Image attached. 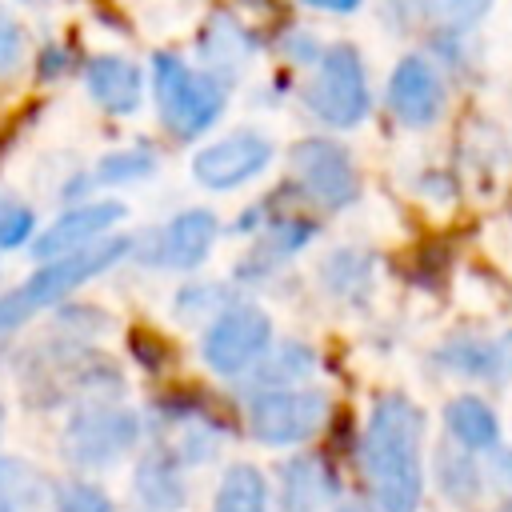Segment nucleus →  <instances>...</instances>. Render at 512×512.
<instances>
[{"label":"nucleus","instance_id":"obj_4","mask_svg":"<svg viewBox=\"0 0 512 512\" xmlns=\"http://www.w3.org/2000/svg\"><path fill=\"white\" fill-rule=\"evenodd\" d=\"M372 96H368V76L352 44H332L320 56V72L308 84V108L332 128H352L364 120Z\"/></svg>","mask_w":512,"mask_h":512},{"label":"nucleus","instance_id":"obj_17","mask_svg":"<svg viewBox=\"0 0 512 512\" xmlns=\"http://www.w3.org/2000/svg\"><path fill=\"white\" fill-rule=\"evenodd\" d=\"M444 420H448V432L464 444V448H492L496 440H500V424H496V416H492V408L480 400V396H456L452 404H448V412H444Z\"/></svg>","mask_w":512,"mask_h":512},{"label":"nucleus","instance_id":"obj_30","mask_svg":"<svg viewBox=\"0 0 512 512\" xmlns=\"http://www.w3.org/2000/svg\"><path fill=\"white\" fill-rule=\"evenodd\" d=\"M0 512H12V500H8V492L0 488Z\"/></svg>","mask_w":512,"mask_h":512},{"label":"nucleus","instance_id":"obj_8","mask_svg":"<svg viewBox=\"0 0 512 512\" xmlns=\"http://www.w3.org/2000/svg\"><path fill=\"white\" fill-rule=\"evenodd\" d=\"M272 160V144L256 132H232L216 144H208L196 160H192V172L204 188H236L244 180H252L256 172H264V164Z\"/></svg>","mask_w":512,"mask_h":512},{"label":"nucleus","instance_id":"obj_13","mask_svg":"<svg viewBox=\"0 0 512 512\" xmlns=\"http://www.w3.org/2000/svg\"><path fill=\"white\" fill-rule=\"evenodd\" d=\"M440 360L464 376L504 380L512 372V332H504L500 340H452L440 352Z\"/></svg>","mask_w":512,"mask_h":512},{"label":"nucleus","instance_id":"obj_22","mask_svg":"<svg viewBox=\"0 0 512 512\" xmlns=\"http://www.w3.org/2000/svg\"><path fill=\"white\" fill-rule=\"evenodd\" d=\"M312 368H316V356H312L304 344H284V348H276L264 364L256 360V376H252V380H260V388L268 392V388H288V384L304 380Z\"/></svg>","mask_w":512,"mask_h":512},{"label":"nucleus","instance_id":"obj_31","mask_svg":"<svg viewBox=\"0 0 512 512\" xmlns=\"http://www.w3.org/2000/svg\"><path fill=\"white\" fill-rule=\"evenodd\" d=\"M504 472H508V476H512V452H508V456H504Z\"/></svg>","mask_w":512,"mask_h":512},{"label":"nucleus","instance_id":"obj_27","mask_svg":"<svg viewBox=\"0 0 512 512\" xmlns=\"http://www.w3.org/2000/svg\"><path fill=\"white\" fill-rule=\"evenodd\" d=\"M20 56H24V32L16 20L0 12V76H8L20 64Z\"/></svg>","mask_w":512,"mask_h":512},{"label":"nucleus","instance_id":"obj_9","mask_svg":"<svg viewBox=\"0 0 512 512\" xmlns=\"http://www.w3.org/2000/svg\"><path fill=\"white\" fill-rule=\"evenodd\" d=\"M140 424L132 412L124 408H88L72 420L68 428V456L76 464H108L116 460L124 448H132Z\"/></svg>","mask_w":512,"mask_h":512},{"label":"nucleus","instance_id":"obj_10","mask_svg":"<svg viewBox=\"0 0 512 512\" xmlns=\"http://www.w3.org/2000/svg\"><path fill=\"white\" fill-rule=\"evenodd\" d=\"M388 108L408 128H428L444 108V84L420 56H404L388 76Z\"/></svg>","mask_w":512,"mask_h":512},{"label":"nucleus","instance_id":"obj_24","mask_svg":"<svg viewBox=\"0 0 512 512\" xmlns=\"http://www.w3.org/2000/svg\"><path fill=\"white\" fill-rule=\"evenodd\" d=\"M488 8H492V0H428V12H432L440 24H448V28H468V24H476Z\"/></svg>","mask_w":512,"mask_h":512},{"label":"nucleus","instance_id":"obj_15","mask_svg":"<svg viewBox=\"0 0 512 512\" xmlns=\"http://www.w3.org/2000/svg\"><path fill=\"white\" fill-rule=\"evenodd\" d=\"M280 480H284V512H320L324 500L336 492L332 476L312 456L288 460L284 472H280Z\"/></svg>","mask_w":512,"mask_h":512},{"label":"nucleus","instance_id":"obj_29","mask_svg":"<svg viewBox=\"0 0 512 512\" xmlns=\"http://www.w3.org/2000/svg\"><path fill=\"white\" fill-rule=\"evenodd\" d=\"M304 4L324 8V12H352V8H360V0H304Z\"/></svg>","mask_w":512,"mask_h":512},{"label":"nucleus","instance_id":"obj_16","mask_svg":"<svg viewBox=\"0 0 512 512\" xmlns=\"http://www.w3.org/2000/svg\"><path fill=\"white\" fill-rule=\"evenodd\" d=\"M200 52H204V60H208L216 72H224V68H228V76H236V72L244 68L248 52H252V36H248V32H244L228 12H216V16L204 24Z\"/></svg>","mask_w":512,"mask_h":512},{"label":"nucleus","instance_id":"obj_14","mask_svg":"<svg viewBox=\"0 0 512 512\" xmlns=\"http://www.w3.org/2000/svg\"><path fill=\"white\" fill-rule=\"evenodd\" d=\"M88 92L108 112H132L140 104V72L120 56H96L88 64Z\"/></svg>","mask_w":512,"mask_h":512},{"label":"nucleus","instance_id":"obj_7","mask_svg":"<svg viewBox=\"0 0 512 512\" xmlns=\"http://www.w3.org/2000/svg\"><path fill=\"white\" fill-rule=\"evenodd\" d=\"M272 340V320L260 308H228L204 336V364L220 376H236L264 356Z\"/></svg>","mask_w":512,"mask_h":512},{"label":"nucleus","instance_id":"obj_32","mask_svg":"<svg viewBox=\"0 0 512 512\" xmlns=\"http://www.w3.org/2000/svg\"><path fill=\"white\" fill-rule=\"evenodd\" d=\"M340 512H368V508H360V504H348V508H340Z\"/></svg>","mask_w":512,"mask_h":512},{"label":"nucleus","instance_id":"obj_28","mask_svg":"<svg viewBox=\"0 0 512 512\" xmlns=\"http://www.w3.org/2000/svg\"><path fill=\"white\" fill-rule=\"evenodd\" d=\"M148 168H152L148 152H128V156H108V164L100 168V176L104 180H124V176H140Z\"/></svg>","mask_w":512,"mask_h":512},{"label":"nucleus","instance_id":"obj_25","mask_svg":"<svg viewBox=\"0 0 512 512\" xmlns=\"http://www.w3.org/2000/svg\"><path fill=\"white\" fill-rule=\"evenodd\" d=\"M32 232V212L24 204H0V248L24 244Z\"/></svg>","mask_w":512,"mask_h":512},{"label":"nucleus","instance_id":"obj_12","mask_svg":"<svg viewBox=\"0 0 512 512\" xmlns=\"http://www.w3.org/2000/svg\"><path fill=\"white\" fill-rule=\"evenodd\" d=\"M212 240H216V216L208 208H188V212H180L156 236L152 260L156 264H168V268H196L208 256Z\"/></svg>","mask_w":512,"mask_h":512},{"label":"nucleus","instance_id":"obj_33","mask_svg":"<svg viewBox=\"0 0 512 512\" xmlns=\"http://www.w3.org/2000/svg\"><path fill=\"white\" fill-rule=\"evenodd\" d=\"M500 512H512V504H504V508H500Z\"/></svg>","mask_w":512,"mask_h":512},{"label":"nucleus","instance_id":"obj_23","mask_svg":"<svg viewBox=\"0 0 512 512\" xmlns=\"http://www.w3.org/2000/svg\"><path fill=\"white\" fill-rule=\"evenodd\" d=\"M440 484H444V492H448L452 500H472V496H476V484H480L476 464H472L468 456L444 448V452H440Z\"/></svg>","mask_w":512,"mask_h":512},{"label":"nucleus","instance_id":"obj_3","mask_svg":"<svg viewBox=\"0 0 512 512\" xmlns=\"http://www.w3.org/2000/svg\"><path fill=\"white\" fill-rule=\"evenodd\" d=\"M152 80H156L160 116L180 140H192L216 124V116L224 108V88L216 84V76L188 68L172 52H160L152 60Z\"/></svg>","mask_w":512,"mask_h":512},{"label":"nucleus","instance_id":"obj_5","mask_svg":"<svg viewBox=\"0 0 512 512\" xmlns=\"http://www.w3.org/2000/svg\"><path fill=\"white\" fill-rule=\"evenodd\" d=\"M324 412L328 396L316 388H268L248 404V424L264 444H296L324 424Z\"/></svg>","mask_w":512,"mask_h":512},{"label":"nucleus","instance_id":"obj_20","mask_svg":"<svg viewBox=\"0 0 512 512\" xmlns=\"http://www.w3.org/2000/svg\"><path fill=\"white\" fill-rule=\"evenodd\" d=\"M320 276H324V284H328L336 296H344V300L356 296V300H360V296L368 292V284H372V260H368L364 252L340 248V252H332V256L324 260Z\"/></svg>","mask_w":512,"mask_h":512},{"label":"nucleus","instance_id":"obj_18","mask_svg":"<svg viewBox=\"0 0 512 512\" xmlns=\"http://www.w3.org/2000/svg\"><path fill=\"white\" fill-rule=\"evenodd\" d=\"M216 512H268L264 476L252 464H232L216 488Z\"/></svg>","mask_w":512,"mask_h":512},{"label":"nucleus","instance_id":"obj_6","mask_svg":"<svg viewBox=\"0 0 512 512\" xmlns=\"http://www.w3.org/2000/svg\"><path fill=\"white\" fill-rule=\"evenodd\" d=\"M288 160H292V172H296L300 192L312 204H320V208H344V204H352V196H356V172H352L348 152L336 140H320V136L296 140L292 152H288Z\"/></svg>","mask_w":512,"mask_h":512},{"label":"nucleus","instance_id":"obj_1","mask_svg":"<svg viewBox=\"0 0 512 512\" xmlns=\"http://www.w3.org/2000/svg\"><path fill=\"white\" fill-rule=\"evenodd\" d=\"M420 428L424 416L404 396H380L364 428V472L384 512H416L420 504Z\"/></svg>","mask_w":512,"mask_h":512},{"label":"nucleus","instance_id":"obj_2","mask_svg":"<svg viewBox=\"0 0 512 512\" xmlns=\"http://www.w3.org/2000/svg\"><path fill=\"white\" fill-rule=\"evenodd\" d=\"M128 248H132L128 236H112V240H104V244H88V248H76V252H68V256L44 260L20 288H12L8 296H0V332L20 328V324L32 320L40 308L64 300L72 288H80L84 280H92V276H100L104 268H112Z\"/></svg>","mask_w":512,"mask_h":512},{"label":"nucleus","instance_id":"obj_19","mask_svg":"<svg viewBox=\"0 0 512 512\" xmlns=\"http://www.w3.org/2000/svg\"><path fill=\"white\" fill-rule=\"evenodd\" d=\"M312 240V224L308 220H276L272 228H268V236L252 248V264H244V272L252 276H260V272H268V268H276V264H284L296 248H304Z\"/></svg>","mask_w":512,"mask_h":512},{"label":"nucleus","instance_id":"obj_21","mask_svg":"<svg viewBox=\"0 0 512 512\" xmlns=\"http://www.w3.org/2000/svg\"><path fill=\"white\" fill-rule=\"evenodd\" d=\"M136 484H140V496H144L152 508L172 512V508L184 504V484H180V476H176V464L164 460V456H148V460L140 464V472H136Z\"/></svg>","mask_w":512,"mask_h":512},{"label":"nucleus","instance_id":"obj_11","mask_svg":"<svg viewBox=\"0 0 512 512\" xmlns=\"http://www.w3.org/2000/svg\"><path fill=\"white\" fill-rule=\"evenodd\" d=\"M116 220H124V204L120 200H96V204H84V208H72L64 212L56 224H48L36 244H32V256L36 260H56V256H68L76 248H88L100 232H108Z\"/></svg>","mask_w":512,"mask_h":512},{"label":"nucleus","instance_id":"obj_26","mask_svg":"<svg viewBox=\"0 0 512 512\" xmlns=\"http://www.w3.org/2000/svg\"><path fill=\"white\" fill-rule=\"evenodd\" d=\"M60 512H112L108 496L88 484H64L60 488Z\"/></svg>","mask_w":512,"mask_h":512}]
</instances>
